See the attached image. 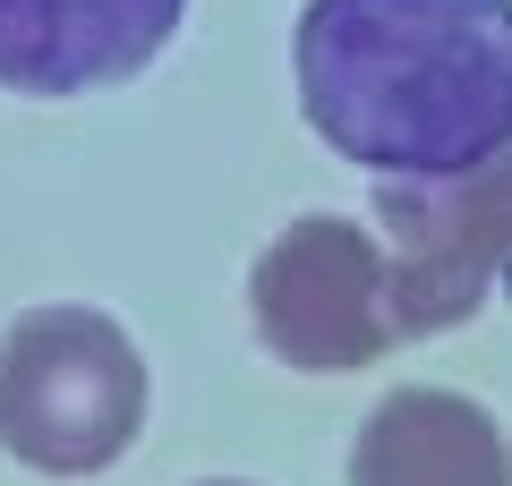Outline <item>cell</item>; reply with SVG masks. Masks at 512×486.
<instances>
[{"instance_id": "5", "label": "cell", "mask_w": 512, "mask_h": 486, "mask_svg": "<svg viewBox=\"0 0 512 486\" xmlns=\"http://www.w3.org/2000/svg\"><path fill=\"white\" fill-rule=\"evenodd\" d=\"M188 0H0V94L77 103L146 77Z\"/></svg>"}, {"instance_id": "2", "label": "cell", "mask_w": 512, "mask_h": 486, "mask_svg": "<svg viewBox=\"0 0 512 486\" xmlns=\"http://www.w3.org/2000/svg\"><path fill=\"white\" fill-rule=\"evenodd\" d=\"M146 427V359L103 307H26L0 333V452L35 478H103Z\"/></svg>"}, {"instance_id": "3", "label": "cell", "mask_w": 512, "mask_h": 486, "mask_svg": "<svg viewBox=\"0 0 512 486\" xmlns=\"http://www.w3.org/2000/svg\"><path fill=\"white\" fill-rule=\"evenodd\" d=\"M376 256L393 342L470 324L512 265V154L478 171H444V180H384Z\"/></svg>"}, {"instance_id": "1", "label": "cell", "mask_w": 512, "mask_h": 486, "mask_svg": "<svg viewBox=\"0 0 512 486\" xmlns=\"http://www.w3.org/2000/svg\"><path fill=\"white\" fill-rule=\"evenodd\" d=\"M299 111L384 180L512 154V0H308Z\"/></svg>"}, {"instance_id": "4", "label": "cell", "mask_w": 512, "mask_h": 486, "mask_svg": "<svg viewBox=\"0 0 512 486\" xmlns=\"http://www.w3.org/2000/svg\"><path fill=\"white\" fill-rule=\"evenodd\" d=\"M248 316L256 342L299 376H350L393 342L384 316V256L376 231L342 214H308L256 256L248 273Z\"/></svg>"}, {"instance_id": "7", "label": "cell", "mask_w": 512, "mask_h": 486, "mask_svg": "<svg viewBox=\"0 0 512 486\" xmlns=\"http://www.w3.org/2000/svg\"><path fill=\"white\" fill-rule=\"evenodd\" d=\"M197 486H248V478H197Z\"/></svg>"}, {"instance_id": "6", "label": "cell", "mask_w": 512, "mask_h": 486, "mask_svg": "<svg viewBox=\"0 0 512 486\" xmlns=\"http://www.w3.org/2000/svg\"><path fill=\"white\" fill-rule=\"evenodd\" d=\"M350 486H512V444L470 393L402 384L367 410Z\"/></svg>"}]
</instances>
